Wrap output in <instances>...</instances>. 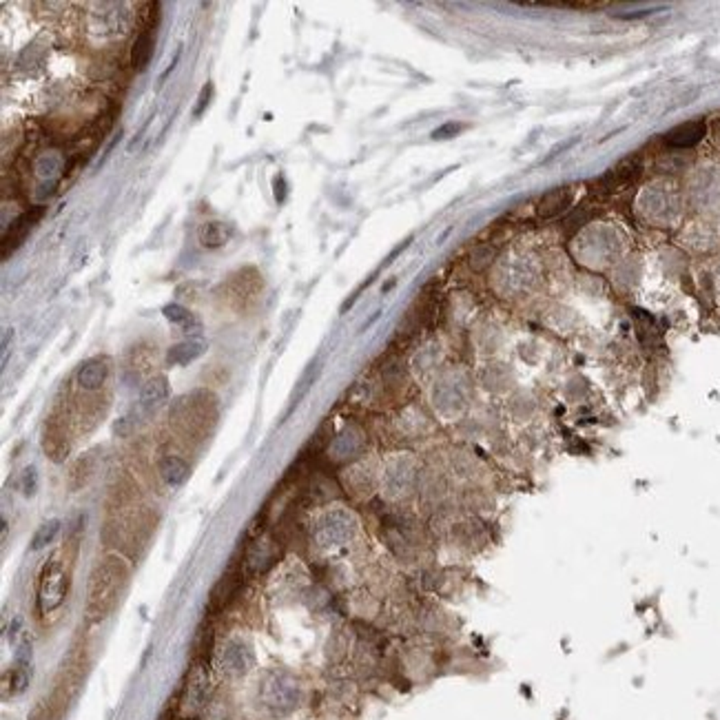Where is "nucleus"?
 <instances>
[{
  "instance_id": "7ed1b4c3",
  "label": "nucleus",
  "mask_w": 720,
  "mask_h": 720,
  "mask_svg": "<svg viewBox=\"0 0 720 720\" xmlns=\"http://www.w3.org/2000/svg\"><path fill=\"white\" fill-rule=\"evenodd\" d=\"M67 592H69L67 570L60 566V563H49V566L42 570L40 583H38V607L42 614H49V611L63 605Z\"/></svg>"
},
{
  "instance_id": "39448f33",
  "label": "nucleus",
  "mask_w": 720,
  "mask_h": 720,
  "mask_svg": "<svg viewBox=\"0 0 720 720\" xmlns=\"http://www.w3.org/2000/svg\"><path fill=\"white\" fill-rule=\"evenodd\" d=\"M353 534V523L344 514H328L323 517L317 530V541L323 547H335L346 543Z\"/></svg>"
},
{
  "instance_id": "423d86ee",
  "label": "nucleus",
  "mask_w": 720,
  "mask_h": 720,
  "mask_svg": "<svg viewBox=\"0 0 720 720\" xmlns=\"http://www.w3.org/2000/svg\"><path fill=\"white\" fill-rule=\"evenodd\" d=\"M641 169H643L641 158H636V155H632V158H625L621 164H616L614 169H609L603 175V179H601L603 191H605V193H614V191L625 189L627 184H632L634 179L641 175Z\"/></svg>"
},
{
  "instance_id": "ddd939ff",
  "label": "nucleus",
  "mask_w": 720,
  "mask_h": 720,
  "mask_svg": "<svg viewBox=\"0 0 720 720\" xmlns=\"http://www.w3.org/2000/svg\"><path fill=\"white\" fill-rule=\"evenodd\" d=\"M153 47H155V38L151 33V27L142 29L140 35L136 38V42H134V47H131V67H134L136 71L147 69L149 60L153 56Z\"/></svg>"
},
{
  "instance_id": "0eeeda50",
  "label": "nucleus",
  "mask_w": 720,
  "mask_h": 720,
  "mask_svg": "<svg viewBox=\"0 0 720 720\" xmlns=\"http://www.w3.org/2000/svg\"><path fill=\"white\" fill-rule=\"evenodd\" d=\"M42 211H45L42 207H33V209L22 213L20 218L14 224H11V229L3 237V257H9V250H14L22 242V239L27 237V233L31 231V226L40 220Z\"/></svg>"
},
{
  "instance_id": "9b49d317",
  "label": "nucleus",
  "mask_w": 720,
  "mask_h": 720,
  "mask_svg": "<svg viewBox=\"0 0 720 720\" xmlns=\"http://www.w3.org/2000/svg\"><path fill=\"white\" fill-rule=\"evenodd\" d=\"M204 351H207V344L202 339H186L169 348L166 362H169V366H186L191 362H195Z\"/></svg>"
},
{
  "instance_id": "393cba45",
  "label": "nucleus",
  "mask_w": 720,
  "mask_h": 720,
  "mask_svg": "<svg viewBox=\"0 0 720 720\" xmlns=\"http://www.w3.org/2000/svg\"><path fill=\"white\" fill-rule=\"evenodd\" d=\"M14 337V330H7L3 337V359H7V348H9V339Z\"/></svg>"
},
{
  "instance_id": "aec40b11",
  "label": "nucleus",
  "mask_w": 720,
  "mask_h": 720,
  "mask_svg": "<svg viewBox=\"0 0 720 720\" xmlns=\"http://www.w3.org/2000/svg\"><path fill=\"white\" fill-rule=\"evenodd\" d=\"M35 490H38V472H35V467L31 465L25 470V474H22V492H25V497H33Z\"/></svg>"
},
{
  "instance_id": "9d476101",
  "label": "nucleus",
  "mask_w": 720,
  "mask_h": 720,
  "mask_svg": "<svg viewBox=\"0 0 720 720\" xmlns=\"http://www.w3.org/2000/svg\"><path fill=\"white\" fill-rule=\"evenodd\" d=\"M572 204V189L570 186H561L550 191V193L543 195V200L538 202V215L543 220H552L559 218L561 213H566V209Z\"/></svg>"
},
{
  "instance_id": "f257e3e1",
  "label": "nucleus",
  "mask_w": 720,
  "mask_h": 720,
  "mask_svg": "<svg viewBox=\"0 0 720 720\" xmlns=\"http://www.w3.org/2000/svg\"><path fill=\"white\" fill-rule=\"evenodd\" d=\"M125 581H127L125 563L113 557L102 561V566L95 568L91 576V585H89V607H87L89 616L93 621H102L113 609V605L118 603L120 590L125 587Z\"/></svg>"
},
{
  "instance_id": "1a4fd4ad",
  "label": "nucleus",
  "mask_w": 720,
  "mask_h": 720,
  "mask_svg": "<svg viewBox=\"0 0 720 720\" xmlns=\"http://www.w3.org/2000/svg\"><path fill=\"white\" fill-rule=\"evenodd\" d=\"M703 136H705V122L703 120H694V122H685L676 129H671L665 136V142L676 149H689L694 144H698Z\"/></svg>"
},
{
  "instance_id": "a211bd4d",
  "label": "nucleus",
  "mask_w": 720,
  "mask_h": 720,
  "mask_svg": "<svg viewBox=\"0 0 720 720\" xmlns=\"http://www.w3.org/2000/svg\"><path fill=\"white\" fill-rule=\"evenodd\" d=\"M317 375H319V366H317V364H310V366L306 368V373L302 375V379H299V383H297V390H295V394H293L291 408H295L299 401H302V399L306 397V392H308L310 386L315 383Z\"/></svg>"
},
{
  "instance_id": "4be33fe9",
  "label": "nucleus",
  "mask_w": 720,
  "mask_h": 720,
  "mask_svg": "<svg viewBox=\"0 0 720 720\" xmlns=\"http://www.w3.org/2000/svg\"><path fill=\"white\" fill-rule=\"evenodd\" d=\"M461 129H463V127L457 125V122H448V125H443V127H439V129L432 131V138H435V140H446V138L457 136Z\"/></svg>"
},
{
  "instance_id": "f03ea898",
  "label": "nucleus",
  "mask_w": 720,
  "mask_h": 720,
  "mask_svg": "<svg viewBox=\"0 0 720 720\" xmlns=\"http://www.w3.org/2000/svg\"><path fill=\"white\" fill-rule=\"evenodd\" d=\"M299 696L302 691H299L297 680L293 676L278 674V671L271 674L262 685V703L275 716L291 714L299 705Z\"/></svg>"
},
{
  "instance_id": "6e6552de",
  "label": "nucleus",
  "mask_w": 720,
  "mask_h": 720,
  "mask_svg": "<svg viewBox=\"0 0 720 720\" xmlns=\"http://www.w3.org/2000/svg\"><path fill=\"white\" fill-rule=\"evenodd\" d=\"M106 377H109V366H106V359L93 357L87 359L85 364L78 368V386L82 390H100L104 386Z\"/></svg>"
},
{
  "instance_id": "412c9836",
  "label": "nucleus",
  "mask_w": 720,
  "mask_h": 720,
  "mask_svg": "<svg viewBox=\"0 0 720 720\" xmlns=\"http://www.w3.org/2000/svg\"><path fill=\"white\" fill-rule=\"evenodd\" d=\"M211 98H213V85H211V82H207V85L202 87L200 95H198V104H195V109H193V115H195V118H200L204 111H207V106H209Z\"/></svg>"
},
{
  "instance_id": "dca6fc26",
  "label": "nucleus",
  "mask_w": 720,
  "mask_h": 720,
  "mask_svg": "<svg viewBox=\"0 0 720 720\" xmlns=\"http://www.w3.org/2000/svg\"><path fill=\"white\" fill-rule=\"evenodd\" d=\"M58 532H60V521H58V519H49V521L40 523L38 530L33 532L31 550H42V547H47V545H51L54 538L58 536Z\"/></svg>"
},
{
  "instance_id": "f8f14e48",
  "label": "nucleus",
  "mask_w": 720,
  "mask_h": 720,
  "mask_svg": "<svg viewBox=\"0 0 720 720\" xmlns=\"http://www.w3.org/2000/svg\"><path fill=\"white\" fill-rule=\"evenodd\" d=\"M166 397H169V381H166V377L158 375L144 383V388L140 392V406L144 410H153V408H158L162 401H166Z\"/></svg>"
},
{
  "instance_id": "2eb2a0df",
  "label": "nucleus",
  "mask_w": 720,
  "mask_h": 720,
  "mask_svg": "<svg viewBox=\"0 0 720 720\" xmlns=\"http://www.w3.org/2000/svg\"><path fill=\"white\" fill-rule=\"evenodd\" d=\"M200 242L202 246H207V248H220L224 246L226 242H229V237H231V229L226 224L222 222H209V224H204L200 233Z\"/></svg>"
},
{
  "instance_id": "20e7f679",
  "label": "nucleus",
  "mask_w": 720,
  "mask_h": 720,
  "mask_svg": "<svg viewBox=\"0 0 720 720\" xmlns=\"http://www.w3.org/2000/svg\"><path fill=\"white\" fill-rule=\"evenodd\" d=\"M255 656L250 645L242 639H231L222 645L220 652V667L222 671H226L229 676H242L246 671L253 667Z\"/></svg>"
},
{
  "instance_id": "6ab92c4d",
  "label": "nucleus",
  "mask_w": 720,
  "mask_h": 720,
  "mask_svg": "<svg viewBox=\"0 0 720 720\" xmlns=\"http://www.w3.org/2000/svg\"><path fill=\"white\" fill-rule=\"evenodd\" d=\"M162 315H164L166 319H169V321H173V323H186V321H191V313H189V310H186L184 306H179V304H166V306L162 308Z\"/></svg>"
},
{
  "instance_id": "b1692460",
  "label": "nucleus",
  "mask_w": 720,
  "mask_h": 720,
  "mask_svg": "<svg viewBox=\"0 0 720 720\" xmlns=\"http://www.w3.org/2000/svg\"><path fill=\"white\" fill-rule=\"evenodd\" d=\"M179 54H182V49H177V51H175V56H173V63H171V65H169V69H166V71H164V74L160 76V82H164V80H166V76H169V74H171V71L175 69V65H177V60H179Z\"/></svg>"
},
{
  "instance_id": "4468645a",
  "label": "nucleus",
  "mask_w": 720,
  "mask_h": 720,
  "mask_svg": "<svg viewBox=\"0 0 720 720\" xmlns=\"http://www.w3.org/2000/svg\"><path fill=\"white\" fill-rule=\"evenodd\" d=\"M158 467H160V477L164 479V483L171 486V488L182 486L189 479V474H191L189 465L179 457H171V454H169V457H162Z\"/></svg>"
},
{
  "instance_id": "f3484780",
  "label": "nucleus",
  "mask_w": 720,
  "mask_h": 720,
  "mask_svg": "<svg viewBox=\"0 0 720 720\" xmlns=\"http://www.w3.org/2000/svg\"><path fill=\"white\" fill-rule=\"evenodd\" d=\"M29 678H31V663H16L14 671H11V678H9L11 694H22V691H25L27 685H29Z\"/></svg>"
},
{
  "instance_id": "5701e85b",
  "label": "nucleus",
  "mask_w": 720,
  "mask_h": 720,
  "mask_svg": "<svg viewBox=\"0 0 720 720\" xmlns=\"http://www.w3.org/2000/svg\"><path fill=\"white\" fill-rule=\"evenodd\" d=\"M275 200H278L280 204L286 200V182H284L282 175H280L278 179H275Z\"/></svg>"
}]
</instances>
